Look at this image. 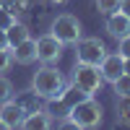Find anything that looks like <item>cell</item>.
Returning <instances> with one entry per match:
<instances>
[{
  "label": "cell",
  "instance_id": "25",
  "mask_svg": "<svg viewBox=\"0 0 130 130\" xmlns=\"http://www.w3.org/2000/svg\"><path fill=\"white\" fill-rule=\"evenodd\" d=\"M0 5H3V0H0Z\"/></svg>",
  "mask_w": 130,
  "mask_h": 130
},
{
  "label": "cell",
  "instance_id": "24",
  "mask_svg": "<svg viewBox=\"0 0 130 130\" xmlns=\"http://www.w3.org/2000/svg\"><path fill=\"white\" fill-rule=\"evenodd\" d=\"M47 3H50V5H62L65 0H47Z\"/></svg>",
  "mask_w": 130,
  "mask_h": 130
},
{
  "label": "cell",
  "instance_id": "21",
  "mask_svg": "<svg viewBox=\"0 0 130 130\" xmlns=\"http://www.w3.org/2000/svg\"><path fill=\"white\" fill-rule=\"evenodd\" d=\"M120 13L130 18V0H120Z\"/></svg>",
  "mask_w": 130,
  "mask_h": 130
},
{
  "label": "cell",
  "instance_id": "4",
  "mask_svg": "<svg viewBox=\"0 0 130 130\" xmlns=\"http://www.w3.org/2000/svg\"><path fill=\"white\" fill-rule=\"evenodd\" d=\"M50 34H55L62 44L68 47V44H75V42L83 37V26H81V21L75 18L73 13H60L55 21H52Z\"/></svg>",
  "mask_w": 130,
  "mask_h": 130
},
{
  "label": "cell",
  "instance_id": "9",
  "mask_svg": "<svg viewBox=\"0 0 130 130\" xmlns=\"http://www.w3.org/2000/svg\"><path fill=\"white\" fill-rule=\"evenodd\" d=\"M10 52H13V62L18 65H31V62H37V39H24V42H18L16 47H10Z\"/></svg>",
  "mask_w": 130,
  "mask_h": 130
},
{
  "label": "cell",
  "instance_id": "2",
  "mask_svg": "<svg viewBox=\"0 0 130 130\" xmlns=\"http://www.w3.org/2000/svg\"><path fill=\"white\" fill-rule=\"evenodd\" d=\"M68 120L73 127H81V130H91V127H99L104 120V109L102 104L94 99V96H81L78 102L70 104L68 109Z\"/></svg>",
  "mask_w": 130,
  "mask_h": 130
},
{
  "label": "cell",
  "instance_id": "20",
  "mask_svg": "<svg viewBox=\"0 0 130 130\" xmlns=\"http://www.w3.org/2000/svg\"><path fill=\"white\" fill-rule=\"evenodd\" d=\"M117 42H120V50H117V52H120L122 57H130V34H125L122 39H117Z\"/></svg>",
  "mask_w": 130,
  "mask_h": 130
},
{
  "label": "cell",
  "instance_id": "15",
  "mask_svg": "<svg viewBox=\"0 0 130 130\" xmlns=\"http://www.w3.org/2000/svg\"><path fill=\"white\" fill-rule=\"evenodd\" d=\"M96 10L102 16H109L115 10H120V0H96Z\"/></svg>",
  "mask_w": 130,
  "mask_h": 130
},
{
  "label": "cell",
  "instance_id": "14",
  "mask_svg": "<svg viewBox=\"0 0 130 130\" xmlns=\"http://www.w3.org/2000/svg\"><path fill=\"white\" fill-rule=\"evenodd\" d=\"M117 122L130 125V99H120V104H117Z\"/></svg>",
  "mask_w": 130,
  "mask_h": 130
},
{
  "label": "cell",
  "instance_id": "18",
  "mask_svg": "<svg viewBox=\"0 0 130 130\" xmlns=\"http://www.w3.org/2000/svg\"><path fill=\"white\" fill-rule=\"evenodd\" d=\"M10 65H13V52H10V47L0 50V75L10 70Z\"/></svg>",
  "mask_w": 130,
  "mask_h": 130
},
{
  "label": "cell",
  "instance_id": "12",
  "mask_svg": "<svg viewBox=\"0 0 130 130\" xmlns=\"http://www.w3.org/2000/svg\"><path fill=\"white\" fill-rule=\"evenodd\" d=\"M5 37H8V44H10V47H16L18 42L29 39L31 34H29V26H26V24H21V21H13V24L5 29Z\"/></svg>",
  "mask_w": 130,
  "mask_h": 130
},
{
  "label": "cell",
  "instance_id": "19",
  "mask_svg": "<svg viewBox=\"0 0 130 130\" xmlns=\"http://www.w3.org/2000/svg\"><path fill=\"white\" fill-rule=\"evenodd\" d=\"M13 21H18V16H13L8 8H3V5H0V29H8L10 24H13Z\"/></svg>",
  "mask_w": 130,
  "mask_h": 130
},
{
  "label": "cell",
  "instance_id": "1",
  "mask_svg": "<svg viewBox=\"0 0 130 130\" xmlns=\"http://www.w3.org/2000/svg\"><path fill=\"white\" fill-rule=\"evenodd\" d=\"M31 91H34L37 99H57V96L65 91V75L55 68V65H44L42 62V68L34 73V78H31Z\"/></svg>",
  "mask_w": 130,
  "mask_h": 130
},
{
  "label": "cell",
  "instance_id": "22",
  "mask_svg": "<svg viewBox=\"0 0 130 130\" xmlns=\"http://www.w3.org/2000/svg\"><path fill=\"white\" fill-rule=\"evenodd\" d=\"M5 47H10V44H8V37H5V29H0V50H5Z\"/></svg>",
  "mask_w": 130,
  "mask_h": 130
},
{
  "label": "cell",
  "instance_id": "16",
  "mask_svg": "<svg viewBox=\"0 0 130 130\" xmlns=\"http://www.w3.org/2000/svg\"><path fill=\"white\" fill-rule=\"evenodd\" d=\"M3 8H8L13 16H18L29 8V0H3Z\"/></svg>",
  "mask_w": 130,
  "mask_h": 130
},
{
  "label": "cell",
  "instance_id": "17",
  "mask_svg": "<svg viewBox=\"0 0 130 130\" xmlns=\"http://www.w3.org/2000/svg\"><path fill=\"white\" fill-rule=\"evenodd\" d=\"M8 99H13V83H10L5 75H0V104L8 102Z\"/></svg>",
  "mask_w": 130,
  "mask_h": 130
},
{
  "label": "cell",
  "instance_id": "10",
  "mask_svg": "<svg viewBox=\"0 0 130 130\" xmlns=\"http://www.w3.org/2000/svg\"><path fill=\"white\" fill-rule=\"evenodd\" d=\"M107 34L112 39H122L125 34H130V18L122 16L120 10H115V13L107 16Z\"/></svg>",
  "mask_w": 130,
  "mask_h": 130
},
{
  "label": "cell",
  "instance_id": "23",
  "mask_svg": "<svg viewBox=\"0 0 130 130\" xmlns=\"http://www.w3.org/2000/svg\"><path fill=\"white\" fill-rule=\"evenodd\" d=\"M125 73L130 75V57H125Z\"/></svg>",
  "mask_w": 130,
  "mask_h": 130
},
{
  "label": "cell",
  "instance_id": "5",
  "mask_svg": "<svg viewBox=\"0 0 130 130\" xmlns=\"http://www.w3.org/2000/svg\"><path fill=\"white\" fill-rule=\"evenodd\" d=\"M107 55V47L99 37H81L75 42V62H89V65H99Z\"/></svg>",
  "mask_w": 130,
  "mask_h": 130
},
{
  "label": "cell",
  "instance_id": "11",
  "mask_svg": "<svg viewBox=\"0 0 130 130\" xmlns=\"http://www.w3.org/2000/svg\"><path fill=\"white\" fill-rule=\"evenodd\" d=\"M21 127H26V130H47V127H52V117H50L47 109H29L24 122H21Z\"/></svg>",
  "mask_w": 130,
  "mask_h": 130
},
{
  "label": "cell",
  "instance_id": "3",
  "mask_svg": "<svg viewBox=\"0 0 130 130\" xmlns=\"http://www.w3.org/2000/svg\"><path fill=\"white\" fill-rule=\"evenodd\" d=\"M102 70H99V65H89V62H75V68H73V86L78 89L83 96H94V94H99L102 89Z\"/></svg>",
  "mask_w": 130,
  "mask_h": 130
},
{
  "label": "cell",
  "instance_id": "8",
  "mask_svg": "<svg viewBox=\"0 0 130 130\" xmlns=\"http://www.w3.org/2000/svg\"><path fill=\"white\" fill-rule=\"evenodd\" d=\"M99 70H102V78L107 83H115L125 73V57L120 55V52H107L104 60L99 62Z\"/></svg>",
  "mask_w": 130,
  "mask_h": 130
},
{
  "label": "cell",
  "instance_id": "6",
  "mask_svg": "<svg viewBox=\"0 0 130 130\" xmlns=\"http://www.w3.org/2000/svg\"><path fill=\"white\" fill-rule=\"evenodd\" d=\"M62 50H65V44L55 34H44V37L37 39V60L44 62V65H55L62 57Z\"/></svg>",
  "mask_w": 130,
  "mask_h": 130
},
{
  "label": "cell",
  "instance_id": "13",
  "mask_svg": "<svg viewBox=\"0 0 130 130\" xmlns=\"http://www.w3.org/2000/svg\"><path fill=\"white\" fill-rule=\"evenodd\" d=\"M112 86H115L117 99H130V75H127V73H122V75H120V78H117Z\"/></svg>",
  "mask_w": 130,
  "mask_h": 130
},
{
  "label": "cell",
  "instance_id": "7",
  "mask_svg": "<svg viewBox=\"0 0 130 130\" xmlns=\"http://www.w3.org/2000/svg\"><path fill=\"white\" fill-rule=\"evenodd\" d=\"M24 117H26V107L24 104H18L13 99H8L0 104V125L3 127H21V122H24Z\"/></svg>",
  "mask_w": 130,
  "mask_h": 130
}]
</instances>
